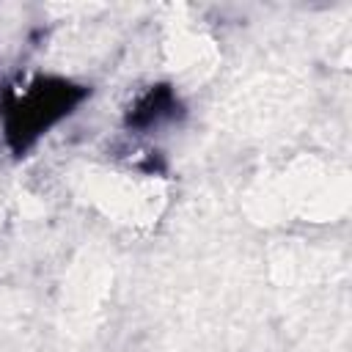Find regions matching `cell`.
<instances>
[{
	"label": "cell",
	"instance_id": "1",
	"mask_svg": "<svg viewBox=\"0 0 352 352\" xmlns=\"http://www.w3.org/2000/svg\"><path fill=\"white\" fill-rule=\"evenodd\" d=\"M85 96L88 88L74 85L72 80L63 77H38L22 91H8L6 99L0 102L3 132L8 146L16 154H22L52 124L69 116Z\"/></svg>",
	"mask_w": 352,
	"mask_h": 352
},
{
	"label": "cell",
	"instance_id": "2",
	"mask_svg": "<svg viewBox=\"0 0 352 352\" xmlns=\"http://www.w3.org/2000/svg\"><path fill=\"white\" fill-rule=\"evenodd\" d=\"M182 110L179 96L173 94L170 85H151L126 113V124L138 132H146L151 126H160L170 118H176Z\"/></svg>",
	"mask_w": 352,
	"mask_h": 352
}]
</instances>
